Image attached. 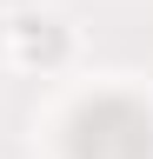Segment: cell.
<instances>
[{
    "label": "cell",
    "instance_id": "obj_1",
    "mask_svg": "<svg viewBox=\"0 0 153 159\" xmlns=\"http://www.w3.org/2000/svg\"><path fill=\"white\" fill-rule=\"evenodd\" d=\"M13 33H20V53H27V60H60V47H67L53 20H20Z\"/></svg>",
    "mask_w": 153,
    "mask_h": 159
}]
</instances>
